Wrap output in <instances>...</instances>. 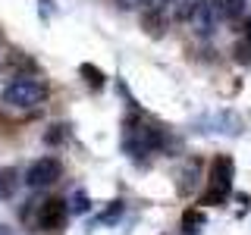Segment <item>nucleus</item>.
<instances>
[{"mask_svg": "<svg viewBox=\"0 0 251 235\" xmlns=\"http://www.w3.org/2000/svg\"><path fill=\"white\" fill-rule=\"evenodd\" d=\"M47 91H50V85H47L44 75H31V72H22L16 75L10 85L3 88V100L10 107H19V110H31L38 104H44Z\"/></svg>", "mask_w": 251, "mask_h": 235, "instance_id": "obj_1", "label": "nucleus"}, {"mask_svg": "<svg viewBox=\"0 0 251 235\" xmlns=\"http://www.w3.org/2000/svg\"><path fill=\"white\" fill-rule=\"evenodd\" d=\"M232 160L226 154L214 157V163H210V172H207V191H204V204H223L226 194L232 191Z\"/></svg>", "mask_w": 251, "mask_h": 235, "instance_id": "obj_2", "label": "nucleus"}, {"mask_svg": "<svg viewBox=\"0 0 251 235\" xmlns=\"http://www.w3.org/2000/svg\"><path fill=\"white\" fill-rule=\"evenodd\" d=\"M160 147V129L148 122H129L126 129V151L135 154V157H145V154H154Z\"/></svg>", "mask_w": 251, "mask_h": 235, "instance_id": "obj_3", "label": "nucleus"}, {"mask_svg": "<svg viewBox=\"0 0 251 235\" xmlns=\"http://www.w3.org/2000/svg\"><path fill=\"white\" fill-rule=\"evenodd\" d=\"M63 176V163L57 157H38L35 163L25 169V185L28 188H47Z\"/></svg>", "mask_w": 251, "mask_h": 235, "instance_id": "obj_4", "label": "nucleus"}, {"mask_svg": "<svg viewBox=\"0 0 251 235\" xmlns=\"http://www.w3.org/2000/svg\"><path fill=\"white\" fill-rule=\"evenodd\" d=\"M38 226H41L44 232H53V229H60L63 226V219H66V201H60V198H47L38 204Z\"/></svg>", "mask_w": 251, "mask_h": 235, "instance_id": "obj_5", "label": "nucleus"}, {"mask_svg": "<svg viewBox=\"0 0 251 235\" xmlns=\"http://www.w3.org/2000/svg\"><path fill=\"white\" fill-rule=\"evenodd\" d=\"M217 16H220V13L214 10V3H204V0H198L188 19L195 22V28H198L201 35H204V31H207V35H210V31H214V25H217Z\"/></svg>", "mask_w": 251, "mask_h": 235, "instance_id": "obj_6", "label": "nucleus"}, {"mask_svg": "<svg viewBox=\"0 0 251 235\" xmlns=\"http://www.w3.org/2000/svg\"><path fill=\"white\" fill-rule=\"evenodd\" d=\"M245 3L248 0H214V10L223 16V19H235V16L245 13Z\"/></svg>", "mask_w": 251, "mask_h": 235, "instance_id": "obj_7", "label": "nucleus"}, {"mask_svg": "<svg viewBox=\"0 0 251 235\" xmlns=\"http://www.w3.org/2000/svg\"><path fill=\"white\" fill-rule=\"evenodd\" d=\"M204 226V213L201 210H188V213L182 216V223H179V232L182 235H198Z\"/></svg>", "mask_w": 251, "mask_h": 235, "instance_id": "obj_8", "label": "nucleus"}, {"mask_svg": "<svg viewBox=\"0 0 251 235\" xmlns=\"http://www.w3.org/2000/svg\"><path fill=\"white\" fill-rule=\"evenodd\" d=\"M235 53H239L242 63H251V16L245 19V28H242V38L235 44Z\"/></svg>", "mask_w": 251, "mask_h": 235, "instance_id": "obj_9", "label": "nucleus"}, {"mask_svg": "<svg viewBox=\"0 0 251 235\" xmlns=\"http://www.w3.org/2000/svg\"><path fill=\"white\" fill-rule=\"evenodd\" d=\"M16 191V169H0V198Z\"/></svg>", "mask_w": 251, "mask_h": 235, "instance_id": "obj_10", "label": "nucleus"}, {"mask_svg": "<svg viewBox=\"0 0 251 235\" xmlns=\"http://www.w3.org/2000/svg\"><path fill=\"white\" fill-rule=\"evenodd\" d=\"M145 25H148V31H151V35H163V19H160V16L154 19V10L145 16Z\"/></svg>", "mask_w": 251, "mask_h": 235, "instance_id": "obj_11", "label": "nucleus"}, {"mask_svg": "<svg viewBox=\"0 0 251 235\" xmlns=\"http://www.w3.org/2000/svg\"><path fill=\"white\" fill-rule=\"evenodd\" d=\"M138 3H145L148 10H160V6L167 3V0H138Z\"/></svg>", "mask_w": 251, "mask_h": 235, "instance_id": "obj_12", "label": "nucleus"}, {"mask_svg": "<svg viewBox=\"0 0 251 235\" xmlns=\"http://www.w3.org/2000/svg\"><path fill=\"white\" fill-rule=\"evenodd\" d=\"M75 210H88V198L85 194H75Z\"/></svg>", "mask_w": 251, "mask_h": 235, "instance_id": "obj_13", "label": "nucleus"}, {"mask_svg": "<svg viewBox=\"0 0 251 235\" xmlns=\"http://www.w3.org/2000/svg\"><path fill=\"white\" fill-rule=\"evenodd\" d=\"M0 235H6V229H3V226H0Z\"/></svg>", "mask_w": 251, "mask_h": 235, "instance_id": "obj_14", "label": "nucleus"}, {"mask_svg": "<svg viewBox=\"0 0 251 235\" xmlns=\"http://www.w3.org/2000/svg\"><path fill=\"white\" fill-rule=\"evenodd\" d=\"M0 41H3V38H0Z\"/></svg>", "mask_w": 251, "mask_h": 235, "instance_id": "obj_15", "label": "nucleus"}]
</instances>
